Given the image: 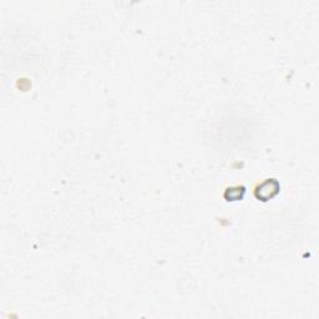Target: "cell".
I'll list each match as a JSON object with an SVG mask.
<instances>
[{"label": "cell", "instance_id": "7a4b0ae2", "mask_svg": "<svg viewBox=\"0 0 319 319\" xmlns=\"http://www.w3.org/2000/svg\"><path fill=\"white\" fill-rule=\"evenodd\" d=\"M244 187H233V189H227L226 194H224V199L227 201H238V200H242L244 196Z\"/></svg>", "mask_w": 319, "mask_h": 319}, {"label": "cell", "instance_id": "6da1fadb", "mask_svg": "<svg viewBox=\"0 0 319 319\" xmlns=\"http://www.w3.org/2000/svg\"><path fill=\"white\" fill-rule=\"evenodd\" d=\"M279 187L281 186H279L277 180H266L263 184H261L257 187L256 191H254V195H256L257 199L261 200V201H267V200L272 199V197H274L278 194Z\"/></svg>", "mask_w": 319, "mask_h": 319}]
</instances>
